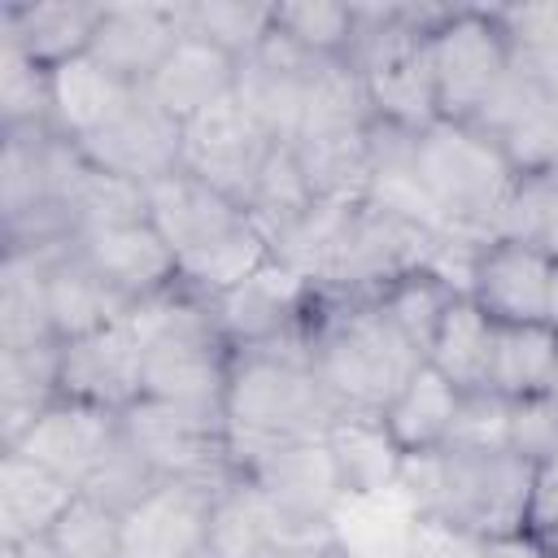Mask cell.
<instances>
[{"instance_id":"cell-1","label":"cell","mask_w":558,"mask_h":558,"mask_svg":"<svg viewBox=\"0 0 558 558\" xmlns=\"http://www.w3.org/2000/svg\"><path fill=\"white\" fill-rule=\"evenodd\" d=\"M340 410L310 366V327L266 349L231 353L222 423L235 471L270 449L327 436Z\"/></svg>"},{"instance_id":"cell-2","label":"cell","mask_w":558,"mask_h":558,"mask_svg":"<svg viewBox=\"0 0 558 558\" xmlns=\"http://www.w3.org/2000/svg\"><path fill=\"white\" fill-rule=\"evenodd\" d=\"M541 471L514 449H427L405 453L397 493L414 514L445 519L453 527L506 541L527 532Z\"/></svg>"},{"instance_id":"cell-3","label":"cell","mask_w":558,"mask_h":558,"mask_svg":"<svg viewBox=\"0 0 558 558\" xmlns=\"http://www.w3.org/2000/svg\"><path fill=\"white\" fill-rule=\"evenodd\" d=\"M310 366L340 414L384 418V410L423 366V353L379 301H331L314 292Z\"/></svg>"},{"instance_id":"cell-4","label":"cell","mask_w":558,"mask_h":558,"mask_svg":"<svg viewBox=\"0 0 558 558\" xmlns=\"http://www.w3.org/2000/svg\"><path fill=\"white\" fill-rule=\"evenodd\" d=\"M445 4H357V35L349 65L366 87L375 122L418 135L440 122L436 83L427 65V31Z\"/></svg>"},{"instance_id":"cell-5","label":"cell","mask_w":558,"mask_h":558,"mask_svg":"<svg viewBox=\"0 0 558 558\" xmlns=\"http://www.w3.org/2000/svg\"><path fill=\"white\" fill-rule=\"evenodd\" d=\"M410 174L427 196L440 231L488 240L519 170L497 140L466 122H432L410 140Z\"/></svg>"},{"instance_id":"cell-6","label":"cell","mask_w":558,"mask_h":558,"mask_svg":"<svg viewBox=\"0 0 558 558\" xmlns=\"http://www.w3.org/2000/svg\"><path fill=\"white\" fill-rule=\"evenodd\" d=\"M131 323L144 340V397L222 410L231 349L209 318V301L174 283L140 301L131 310Z\"/></svg>"},{"instance_id":"cell-7","label":"cell","mask_w":558,"mask_h":558,"mask_svg":"<svg viewBox=\"0 0 558 558\" xmlns=\"http://www.w3.org/2000/svg\"><path fill=\"white\" fill-rule=\"evenodd\" d=\"M445 231H432L384 205H353L318 262L310 288L331 301H375L410 270H427Z\"/></svg>"},{"instance_id":"cell-8","label":"cell","mask_w":558,"mask_h":558,"mask_svg":"<svg viewBox=\"0 0 558 558\" xmlns=\"http://www.w3.org/2000/svg\"><path fill=\"white\" fill-rule=\"evenodd\" d=\"M427 65L440 118L471 126L514 70V48L497 9H440L427 31Z\"/></svg>"},{"instance_id":"cell-9","label":"cell","mask_w":558,"mask_h":558,"mask_svg":"<svg viewBox=\"0 0 558 558\" xmlns=\"http://www.w3.org/2000/svg\"><path fill=\"white\" fill-rule=\"evenodd\" d=\"M118 418H122V436L157 471V480H183V484L222 488L235 475L231 453H227L222 410L140 397Z\"/></svg>"},{"instance_id":"cell-10","label":"cell","mask_w":558,"mask_h":558,"mask_svg":"<svg viewBox=\"0 0 558 558\" xmlns=\"http://www.w3.org/2000/svg\"><path fill=\"white\" fill-rule=\"evenodd\" d=\"M310 310H314L310 279L296 275L292 266H283L279 257H270L257 275H248L244 283H235L231 292L209 301V318L231 353L266 349L275 340L305 331Z\"/></svg>"},{"instance_id":"cell-11","label":"cell","mask_w":558,"mask_h":558,"mask_svg":"<svg viewBox=\"0 0 558 558\" xmlns=\"http://www.w3.org/2000/svg\"><path fill=\"white\" fill-rule=\"evenodd\" d=\"M270 148H275V140L248 118V109L231 92L227 100H218L205 113H196L192 122H183V161L179 166L244 209Z\"/></svg>"},{"instance_id":"cell-12","label":"cell","mask_w":558,"mask_h":558,"mask_svg":"<svg viewBox=\"0 0 558 558\" xmlns=\"http://www.w3.org/2000/svg\"><path fill=\"white\" fill-rule=\"evenodd\" d=\"M240 475H248L266 493V501L275 506L288 532H327L340 506L349 501L327 436L270 449L257 462H248Z\"/></svg>"},{"instance_id":"cell-13","label":"cell","mask_w":558,"mask_h":558,"mask_svg":"<svg viewBox=\"0 0 558 558\" xmlns=\"http://www.w3.org/2000/svg\"><path fill=\"white\" fill-rule=\"evenodd\" d=\"M61 397L122 414L144 397V340L131 314L61 344Z\"/></svg>"},{"instance_id":"cell-14","label":"cell","mask_w":558,"mask_h":558,"mask_svg":"<svg viewBox=\"0 0 558 558\" xmlns=\"http://www.w3.org/2000/svg\"><path fill=\"white\" fill-rule=\"evenodd\" d=\"M318 57L301 52L296 44H288L275 26L266 35V44L240 61V78H235V100L248 109V118L275 140V144H292L305 118V96L310 83L318 74Z\"/></svg>"},{"instance_id":"cell-15","label":"cell","mask_w":558,"mask_h":558,"mask_svg":"<svg viewBox=\"0 0 558 558\" xmlns=\"http://www.w3.org/2000/svg\"><path fill=\"white\" fill-rule=\"evenodd\" d=\"M118 436H122V418L113 410H100V405H87L74 397H57L9 449L57 471L61 480H70L83 493V484L105 462V453L113 449Z\"/></svg>"},{"instance_id":"cell-16","label":"cell","mask_w":558,"mask_h":558,"mask_svg":"<svg viewBox=\"0 0 558 558\" xmlns=\"http://www.w3.org/2000/svg\"><path fill=\"white\" fill-rule=\"evenodd\" d=\"M549 275L554 257L523 240H488L475 257L466 296L497 323H545L549 314Z\"/></svg>"},{"instance_id":"cell-17","label":"cell","mask_w":558,"mask_h":558,"mask_svg":"<svg viewBox=\"0 0 558 558\" xmlns=\"http://www.w3.org/2000/svg\"><path fill=\"white\" fill-rule=\"evenodd\" d=\"M218 488L161 480L140 506L122 514V545L118 558H192L205 549L209 532V501Z\"/></svg>"},{"instance_id":"cell-18","label":"cell","mask_w":558,"mask_h":558,"mask_svg":"<svg viewBox=\"0 0 558 558\" xmlns=\"http://www.w3.org/2000/svg\"><path fill=\"white\" fill-rule=\"evenodd\" d=\"M74 248L83 253V262L109 283L118 288L131 305L166 292L179 283V262L170 253V244L161 240V231L140 218V222H118V227H96V231H78Z\"/></svg>"},{"instance_id":"cell-19","label":"cell","mask_w":558,"mask_h":558,"mask_svg":"<svg viewBox=\"0 0 558 558\" xmlns=\"http://www.w3.org/2000/svg\"><path fill=\"white\" fill-rule=\"evenodd\" d=\"M78 148L87 153L92 166H100V170H109V174H118V179H131V183H144V187H148V183H157L161 174L179 170V161H183V126H179L170 113H161V109L144 96V87H140L135 105H131L113 126H105L100 135L83 140Z\"/></svg>"},{"instance_id":"cell-20","label":"cell","mask_w":558,"mask_h":558,"mask_svg":"<svg viewBox=\"0 0 558 558\" xmlns=\"http://www.w3.org/2000/svg\"><path fill=\"white\" fill-rule=\"evenodd\" d=\"M183 35V4H100V22L92 35V57H100L113 74L144 87L166 52Z\"/></svg>"},{"instance_id":"cell-21","label":"cell","mask_w":558,"mask_h":558,"mask_svg":"<svg viewBox=\"0 0 558 558\" xmlns=\"http://www.w3.org/2000/svg\"><path fill=\"white\" fill-rule=\"evenodd\" d=\"M244 218H248V209H240L231 196H222L205 179L187 174L183 166L161 174L157 183H148V222L170 244L174 262L196 253V248H205V244H214V240H222Z\"/></svg>"},{"instance_id":"cell-22","label":"cell","mask_w":558,"mask_h":558,"mask_svg":"<svg viewBox=\"0 0 558 558\" xmlns=\"http://www.w3.org/2000/svg\"><path fill=\"white\" fill-rule=\"evenodd\" d=\"M235 78H240V61L231 52L183 31L179 44L166 52V61L153 70V78L144 83V96L183 126L209 105L227 100L235 92Z\"/></svg>"},{"instance_id":"cell-23","label":"cell","mask_w":558,"mask_h":558,"mask_svg":"<svg viewBox=\"0 0 558 558\" xmlns=\"http://www.w3.org/2000/svg\"><path fill=\"white\" fill-rule=\"evenodd\" d=\"M140 87L126 83L122 74H113L100 57L83 52L70 57L61 65H52V131L61 140H92L105 126H113L131 105H135Z\"/></svg>"},{"instance_id":"cell-24","label":"cell","mask_w":558,"mask_h":558,"mask_svg":"<svg viewBox=\"0 0 558 558\" xmlns=\"http://www.w3.org/2000/svg\"><path fill=\"white\" fill-rule=\"evenodd\" d=\"M131 310L135 305L118 288H109L83 262V253L74 248V240L52 244V253H48V323H52V336L61 344L65 340H78V336H92L100 327H113Z\"/></svg>"},{"instance_id":"cell-25","label":"cell","mask_w":558,"mask_h":558,"mask_svg":"<svg viewBox=\"0 0 558 558\" xmlns=\"http://www.w3.org/2000/svg\"><path fill=\"white\" fill-rule=\"evenodd\" d=\"M78 488L17 449H0V545H35L70 510Z\"/></svg>"},{"instance_id":"cell-26","label":"cell","mask_w":558,"mask_h":558,"mask_svg":"<svg viewBox=\"0 0 558 558\" xmlns=\"http://www.w3.org/2000/svg\"><path fill=\"white\" fill-rule=\"evenodd\" d=\"M100 22V4L83 0H9L0 4V35L22 44L39 65H61L70 57L92 52V35Z\"/></svg>"},{"instance_id":"cell-27","label":"cell","mask_w":558,"mask_h":558,"mask_svg":"<svg viewBox=\"0 0 558 558\" xmlns=\"http://www.w3.org/2000/svg\"><path fill=\"white\" fill-rule=\"evenodd\" d=\"M292 153L301 161V174L314 192V201L357 205L371 192L375 179V122L357 131H318L292 140Z\"/></svg>"},{"instance_id":"cell-28","label":"cell","mask_w":558,"mask_h":558,"mask_svg":"<svg viewBox=\"0 0 558 558\" xmlns=\"http://www.w3.org/2000/svg\"><path fill=\"white\" fill-rule=\"evenodd\" d=\"M327 445H331V458H336V471H340V484H344V497L349 501L397 493L405 453L388 436L384 418L340 414L331 423V432H327Z\"/></svg>"},{"instance_id":"cell-29","label":"cell","mask_w":558,"mask_h":558,"mask_svg":"<svg viewBox=\"0 0 558 558\" xmlns=\"http://www.w3.org/2000/svg\"><path fill=\"white\" fill-rule=\"evenodd\" d=\"M283 536H292V532L283 527V519L275 514V506L266 501V493L248 475L235 471L214 493L209 532H205V549L214 558H262Z\"/></svg>"},{"instance_id":"cell-30","label":"cell","mask_w":558,"mask_h":558,"mask_svg":"<svg viewBox=\"0 0 558 558\" xmlns=\"http://www.w3.org/2000/svg\"><path fill=\"white\" fill-rule=\"evenodd\" d=\"M48 253H52V244L4 248V262H0V349H31V344L57 340L52 323H48Z\"/></svg>"},{"instance_id":"cell-31","label":"cell","mask_w":558,"mask_h":558,"mask_svg":"<svg viewBox=\"0 0 558 558\" xmlns=\"http://www.w3.org/2000/svg\"><path fill=\"white\" fill-rule=\"evenodd\" d=\"M61 397V344L0 349V449L17 445V436Z\"/></svg>"},{"instance_id":"cell-32","label":"cell","mask_w":558,"mask_h":558,"mask_svg":"<svg viewBox=\"0 0 558 558\" xmlns=\"http://www.w3.org/2000/svg\"><path fill=\"white\" fill-rule=\"evenodd\" d=\"M493 340H497V323L462 292V296H453V305L445 310V318L427 344V366H436L458 392L488 388Z\"/></svg>"},{"instance_id":"cell-33","label":"cell","mask_w":558,"mask_h":558,"mask_svg":"<svg viewBox=\"0 0 558 558\" xmlns=\"http://www.w3.org/2000/svg\"><path fill=\"white\" fill-rule=\"evenodd\" d=\"M462 392L436 371V366H418L410 375V384L397 392V401L384 410V427L388 436L401 445V453H427L440 449L449 440L453 414H458Z\"/></svg>"},{"instance_id":"cell-34","label":"cell","mask_w":558,"mask_h":558,"mask_svg":"<svg viewBox=\"0 0 558 558\" xmlns=\"http://www.w3.org/2000/svg\"><path fill=\"white\" fill-rule=\"evenodd\" d=\"M554 375H558V327L549 323L497 327L493 371H488L493 392H501L506 401L545 397L554 388Z\"/></svg>"},{"instance_id":"cell-35","label":"cell","mask_w":558,"mask_h":558,"mask_svg":"<svg viewBox=\"0 0 558 558\" xmlns=\"http://www.w3.org/2000/svg\"><path fill=\"white\" fill-rule=\"evenodd\" d=\"M488 240H523L558 262V166L519 170Z\"/></svg>"},{"instance_id":"cell-36","label":"cell","mask_w":558,"mask_h":558,"mask_svg":"<svg viewBox=\"0 0 558 558\" xmlns=\"http://www.w3.org/2000/svg\"><path fill=\"white\" fill-rule=\"evenodd\" d=\"M0 131H52V70L0 35Z\"/></svg>"},{"instance_id":"cell-37","label":"cell","mask_w":558,"mask_h":558,"mask_svg":"<svg viewBox=\"0 0 558 558\" xmlns=\"http://www.w3.org/2000/svg\"><path fill=\"white\" fill-rule=\"evenodd\" d=\"M275 31L318 61H349L357 35V4L336 0H279Z\"/></svg>"},{"instance_id":"cell-38","label":"cell","mask_w":558,"mask_h":558,"mask_svg":"<svg viewBox=\"0 0 558 558\" xmlns=\"http://www.w3.org/2000/svg\"><path fill=\"white\" fill-rule=\"evenodd\" d=\"M275 26V4H248V0H192L183 4V31L218 44L235 61L253 57Z\"/></svg>"},{"instance_id":"cell-39","label":"cell","mask_w":558,"mask_h":558,"mask_svg":"<svg viewBox=\"0 0 558 558\" xmlns=\"http://www.w3.org/2000/svg\"><path fill=\"white\" fill-rule=\"evenodd\" d=\"M314 205V192L301 174V161L292 153V144H275L257 183H253V196H248V218L266 231V240H275L279 231H288L305 209Z\"/></svg>"},{"instance_id":"cell-40","label":"cell","mask_w":558,"mask_h":558,"mask_svg":"<svg viewBox=\"0 0 558 558\" xmlns=\"http://www.w3.org/2000/svg\"><path fill=\"white\" fill-rule=\"evenodd\" d=\"M453 296H462V292H453L436 270H410V275H401L392 288H384L375 301L388 310V318L405 331V340H410V344L423 353V362H427V344H432V336H436L445 310L453 305Z\"/></svg>"},{"instance_id":"cell-41","label":"cell","mask_w":558,"mask_h":558,"mask_svg":"<svg viewBox=\"0 0 558 558\" xmlns=\"http://www.w3.org/2000/svg\"><path fill=\"white\" fill-rule=\"evenodd\" d=\"M118 545H122V514L87 493H78L44 536V549L52 558H118Z\"/></svg>"},{"instance_id":"cell-42","label":"cell","mask_w":558,"mask_h":558,"mask_svg":"<svg viewBox=\"0 0 558 558\" xmlns=\"http://www.w3.org/2000/svg\"><path fill=\"white\" fill-rule=\"evenodd\" d=\"M161 480H157V471L131 449V440L126 436H118L113 440V449L105 453V462L92 471V480L83 484V493L87 497H96L100 506H109V510H118V514H126L131 506H140L153 488H157Z\"/></svg>"},{"instance_id":"cell-43","label":"cell","mask_w":558,"mask_h":558,"mask_svg":"<svg viewBox=\"0 0 558 558\" xmlns=\"http://www.w3.org/2000/svg\"><path fill=\"white\" fill-rule=\"evenodd\" d=\"M445 445H453V449H510V401L493 388L462 392Z\"/></svg>"},{"instance_id":"cell-44","label":"cell","mask_w":558,"mask_h":558,"mask_svg":"<svg viewBox=\"0 0 558 558\" xmlns=\"http://www.w3.org/2000/svg\"><path fill=\"white\" fill-rule=\"evenodd\" d=\"M510 449L536 466L558 449V397L554 392L510 401Z\"/></svg>"},{"instance_id":"cell-45","label":"cell","mask_w":558,"mask_h":558,"mask_svg":"<svg viewBox=\"0 0 558 558\" xmlns=\"http://www.w3.org/2000/svg\"><path fill=\"white\" fill-rule=\"evenodd\" d=\"M405 554L410 558H497V541H488L480 532H466V527H453L445 519L414 514Z\"/></svg>"},{"instance_id":"cell-46","label":"cell","mask_w":558,"mask_h":558,"mask_svg":"<svg viewBox=\"0 0 558 558\" xmlns=\"http://www.w3.org/2000/svg\"><path fill=\"white\" fill-rule=\"evenodd\" d=\"M527 536L545 549V558H558V484H536L532 514H527Z\"/></svg>"},{"instance_id":"cell-47","label":"cell","mask_w":558,"mask_h":558,"mask_svg":"<svg viewBox=\"0 0 558 558\" xmlns=\"http://www.w3.org/2000/svg\"><path fill=\"white\" fill-rule=\"evenodd\" d=\"M262 558H344V549L327 527V532H292L279 545H270Z\"/></svg>"},{"instance_id":"cell-48","label":"cell","mask_w":558,"mask_h":558,"mask_svg":"<svg viewBox=\"0 0 558 558\" xmlns=\"http://www.w3.org/2000/svg\"><path fill=\"white\" fill-rule=\"evenodd\" d=\"M497 558H545V549H541L527 532H519V536L497 541Z\"/></svg>"},{"instance_id":"cell-49","label":"cell","mask_w":558,"mask_h":558,"mask_svg":"<svg viewBox=\"0 0 558 558\" xmlns=\"http://www.w3.org/2000/svg\"><path fill=\"white\" fill-rule=\"evenodd\" d=\"M0 558H52V554L44 549V541H35V545H17V549H4L0 545Z\"/></svg>"},{"instance_id":"cell-50","label":"cell","mask_w":558,"mask_h":558,"mask_svg":"<svg viewBox=\"0 0 558 558\" xmlns=\"http://www.w3.org/2000/svg\"><path fill=\"white\" fill-rule=\"evenodd\" d=\"M549 327H558V262H554V275H549V314H545Z\"/></svg>"},{"instance_id":"cell-51","label":"cell","mask_w":558,"mask_h":558,"mask_svg":"<svg viewBox=\"0 0 558 558\" xmlns=\"http://www.w3.org/2000/svg\"><path fill=\"white\" fill-rule=\"evenodd\" d=\"M192 558H214V554H209V549H196V554H192Z\"/></svg>"},{"instance_id":"cell-52","label":"cell","mask_w":558,"mask_h":558,"mask_svg":"<svg viewBox=\"0 0 558 558\" xmlns=\"http://www.w3.org/2000/svg\"><path fill=\"white\" fill-rule=\"evenodd\" d=\"M344 558H353V554H344Z\"/></svg>"}]
</instances>
